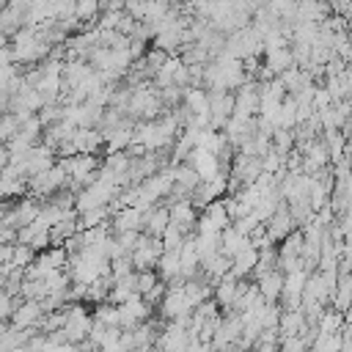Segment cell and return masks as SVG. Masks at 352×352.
I'll return each mask as SVG.
<instances>
[{
	"mask_svg": "<svg viewBox=\"0 0 352 352\" xmlns=\"http://www.w3.org/2000/svg\"><path fill=\"white\" fill-rule=\"evenodd\" d=\"M14 352H30V346L25 344V346H19V349H14Z\"/></svg>",
	"mask_w": 352,
	"mask_h": 352,
	"instance_id": "32",
	"label": "cell"
},
{
	"mask_svg": "<svg viewBox=\"0 0 352 352\" xmlns=\"http://www.w3.org/2000/svg\"><path fill=\"white\" fill-rule=\"evenodd\" d=\"M168 212H170V226H176L184 236L187 234H195L201 209L192 201H173V204H168Z\"/></svg>",
	"mask_w": 352,
	"mask_h": 352,
	"instance_id": "5",
	"label": "cell"
},
{
	"mask_svg": "<svg viewBox=\"0 0 352 352\" xmlns=\"http://www.w3.org/2000/svg\"><path fill=\"white\" fill-rule=\"evenodd\" d=\"M344 349V333H316L311 341V352H341Z\"/></svg>",
	"mask_w": 352,
	"mask_h": 352,
	"instance_id": "19",
	"label": "cell"
},
{
	"mask_svg": "<svg viewBox=\"0 0 352 352\" xmlns=\"http://www.w3.org/2000/svg\"><path fill=\"white\" fill-rule=\"evenodd\" d=\"M168 226H170V212H168L165 204H157V206H151V209L143 212V234L162 236Z\"/></svg>",
	"mask_w": 352,
	"mask_h": 352,
	"instance_id": "10",
	"label": "cell"
},
{
	"mask_svg": "<svg viewBox=\"0 0 352 352\" xmlns=\"http://www.w3.org/2000/svg\"><path fill=\"white\" fill-rule=\"evenodd\" d=\"M162 253H165L162 239H160V236H148V234L140 231V239H138V245H135V250H132V267H135L138 272H143V270H157Z\"/></svg>",
	"mask_w": 352,
	"mask_h": 352,
	"instance_id": "2",
	"label": "cell"
},
{
	"mask_svg": "<svg viewBox=\"0 0 352 352\" xmlns=\"http://www.w3.org/2000/svg\"><path fill=\"white\" fill-rule=\"evenodd\" d=\"M60 311H63V327H60L63 338L69 344H85L88 336H91V330H94L91 311L82 302H66Z\"/></svg>",
	"mask_w": 352,
	"mask_h": 352,
	"instance_id": "1",
	"label": "cell"
},
{
	"mask_svg": "<svg viewBox=\"0 0 352 352\" xmlns=\"http://www.w3.org/2000/svg\"><path fill=\"white\" fill-rule=\"evenodd\" d=\"M245 286H248V283L236 280V278L228 272L223 280L214 283V302H217L220 308H226V311H234V305H236V300L242 297Z\"/></svg>",
	"mask_w": 352,
	"mask_h": 352,
	"instance_id": "7",
	"label": "cell"
},
{
	"mask_svg": "<svg viewBox=\"0 0 352 352\" xmlns=\"http://www.w3.org/2000/svg\"><path fill=\"white\" fill-rule=\"evenodd\" d=\"M36 250L30 248V245H22V242H16L14 245V256H11V267H16V270H28L33 261H36Z\"/></svg>",
	"mask_w": 352,
	"mask_h": 352,
	"instance_id": "24",
	"label": "cell"
},
{
	"mask_svg": "<svg viewBox=\"0 0 352 352\" xmlns=\"http://www.w3.org/2000/svg\"><path fill=\"white\" fill-rule=\"evenodd\" d=\"M72 143H74L77 154H99L104 148V135L96 126H77Z\"/></svg>",
	"mask_w": 352,
	"mask_h": 352,
	"instance_id": "9",
	"label": "cell"
},
{
	"mask_svg": "<svg viewBox=\"0 0 352 352\" xmlns=\"http://www.w3.org/2000/svg\"><path fill=\"white\" fill-rule=\"evenodd\" d=\"M8 165H11V151H8L6 143H0V173H3Z\"/></svg>",
	"mask_w": 352,
	"mask_h": 352,
	"instance_id": "31",
	"label": "cell"
},
{
	"mask_svg": "<svg viewBox=\"0 0 352 352\" xmlns=\"http://www.w3.org/2000/svg\"><path fill=\"white\" fill-rule=\"evenodd\" d=\"M110 228L113 234L121 231H143V212L138 206H124L110 217Z\"/></svg>",
	"mask_w": 352,
	"mask_h": 352,
	"instance_id": "11",
	"label": "cell"
},
{
	"mask_svg": "<svg viewBox=\"0 0 352 352\" xmlns=\"http://www.w3.org/2000/svg\"><path fill=\"white\" fill-rule=\"evenodd\" d=\"M11 256H14V245L0 242V264H11Z\"/></svg>",
	"mask_w": 352,
	"mask_h": 352,
	"instance_id": "30",
	"label": "cell"
},
{
	"mask_svg": "<svg viewBox=\"0 0 352 352\" xmlns=\"http://www.w3.org/2000/svg\"><path fill=\"white\" fill-rule=\"evenodd\" d=\"M192 338H195V336L190 333L187 324H182V322H168V324L160 330V336H157V349H160V352H184Z\"/></svg>",
	"mask_w": 352,
	"mask_h": 352,
	"instance_id": "3",
	"label": "cell"
},
{
	"mask_svg": "<svg viewBox=\"0 0 352 352\" xmlns=\"http://www.w3.org/2000/svg\"><path fill=\"white\" fill-rule=\"evenodd\" d=\"M44 316H47V311L38 300H22L11 314V324L19 327V330H36L38 333Z\"/></svg>",
	"mask_w": 352,
	"mask_h": 352,
	"instance_id": "4",
	"label": "cell"
},
{
	"mask_svg": "<svg viewBox=\"0 0 352 352\" xmlns=\"http://www.w3.org/2000/svg\"><path fill=\"white\" fill-rule=\"evenodd\" d=\"M264 66H267L275 77H280L286 69H292V66H294L292 44H286V47H280V50H272V52H264Z\"/></svg>",
	"mask_w": 352,
	"mask_h": 352,
	"instance_id": "14",
	"label": "cell"
},
{
	"mask_svg": "<svg viewBox=\"0 0 352 352\" xmlns=\"http://www.w3.org/2000/svg\"><path fill=\"white\" fill-rule=\"evenodd\" d=\"M173 182H176L179 187L190 190V192H195V190L201 187V176H198V170H195V168H190L187 162L173 165Z\"/></svg>",
	"mask_w": 352,
	"mask_h": 352,
	"instance_id": "18",
	"label": "cell"
},
{
	"mask_svg": "<svg viewBox=\"0 0 352 352\" xmlns=\"http://www.w3.org/2000/svg\"><path fill=\"white\" fill-rule=\"evenodd\" d=\"M333 308L346 314L352 308V272H338V283H336V292H333Z\"/></svg>",
	"mask_w": 352,
	"mask_h": 352,
	"instance_id": "15",
	"label": "cell"
},
{
	"mask_svg": "<svg viewBox=\"0 0 352 352\" xmlns=\"http://www.w3.org/2000/svg\"><path fill=\"white\" fill-rule=\"evenodd\" d=\"M245 245H250V236H245L236 226H228V228L220 234V250H223L228 258H231V256H236Z\"/></svg>",
	"mask_w": 352,
	"mask_h": 352,
	"instance_id": "16",
	"label": "cell"
},
{
	"mask_svg": "<svg viewBox=\"0 0 352 352\" xmlns=\"http://www.w3.org/2000/svg\"><path fill=\"white\" fill-rule=\"evenodd\" d=\"M316 330L319 333H341L344 330V314L341 311H324L322 316H319V322H316Z\"/></svg>",
	"mask_w": 352,
	"mask_h": 352,
	"instance_id": "21",
	"label": "cell"
},
{
	"mask_svg": "<svg viewBox=\"0 0 352 352\" xmlns=\"http://www.w3.org/2000/svg\"><path fill=\"white\" fill-rule=\"evenodd\" d=\"M283 272L280 270H272V272H267V275H261L258 278V292H261V297L267 300V302H278L280 300V294H283Z\"/></svg>",
	"mask_w": 352,
	"mask_h": 352,
	"instance_id": "13",
	"label": "cell"
},
{
	"mask_svg": "<svg viewBox=\"0 0 352 352\" xmlns=\"http://www.w3.org/2000/svg\"><path fill=\"white\" fill-rule=\"evenodd\" d=\"M256 264H258V248L245 245L236 256H231V275H234L236 280H242L245 275H253Z\"/></svg>",
	"mask_w": 352,
	"mask_h": 352,
	"instance_id": "12",
	"label": "cell"
},
{
	"mask_svg": "<svg viewBox=\"0 0 352 352\" xmlns=\"http://www.w3.org/2000/svg\"><path fill=\"white\" fill-rule=\"evenodd\" d=\"M308 341L302 336H289V338H280V352H308Z\"/></svg>",
	"mask_w": 352,
	"mask_h": 352,
	"instance_id": "28",
	"label": "cell"
},
{
	"mask_svg": "<svg viewBox=\"0 0 352 352\" xmlns=\"http://www.w3.org/2000/svg\"><path fill=\"white\" fill-rule=\"evenodd\" d=\"M118 316H121V327L124 330H135L138 324H143V322L151 319V305L140 294H135L132 300H126V302L118 305Z\"/></svg>",
	"mask_w": 352,
	"mask_h": 352,
	"instance_id": "6",
	"label": "cell"
},
{
	"mask_svg": "<svg viewBox=\"0 0 352 352\" xmlns=\"http://www.w3.org/2000/svg\"><path fill=\"white\" fill-rule=\"evenodd\" d=\"M264 226H267V234H270L272 242H283V239L297 228V223H294V217H292V212H289V204H280L278 212H275Z\"/></svg>",
	"mask_w": 352,
	"mask_h": 352,
	"instance_id": "8",
	"label": "cell"
},
{
	"mask_svg": "<svg viewBox=\"0 0 352 352\" xmlns=\"http://www.w3.org/2000/svg\"><path fill=\"white\" fill-rule=\"evenodd\" d=\"M242 352H248V349H242Z\"/></svg>",
	"mask_w": 352,
	"mask_h": 352,
	"instance_id": "33",
	"label": "cell"
},
{
	"mask_svg": "<svg viewBox=\"0 0 352 352\" xmlns=\"http://www.w3.org/2000/svg\"><path fill=\"white\" fill-rule=\"evenodd\" d=\"M138 272V270H135ZM162 278H160V272L157 270H143V272H138V294L140 297H146L157 283H160Z\"/></svg>",
	"mask_w": 352,
	"mask_h": 352,
	"instance_id": "25",
	"label": "cell"
},
{
	"mask_svg": "<svg viewBox=\"0 0 352 352\" xmlns=\"http://www.w3.org/2000/svg\"><path fill=\"white\" fill-rule=\"evenodd\" d=\"M294 146H297V138H294L292 129H275V132H272V151H275V154L289 157V154L294 151Z\"/></svg>",
	"mask_w": 352,
	"mask_h": 352,
	"instance_id": "20",
	"label": "cell"
},
{
	"mask_svg": "<svg viewBox=\"0 0 352 352\" xmlns=\"http://www.w3.org/2000/svg\"><path fill=\"white\" fill-rule=\"evenodd\" d=\"M184 352H214V349H212V344H206V341H201V338H192Z\"/></svg>",
	"mask_w": 352,
	"mask_h": 352,
	"instance_id": "29",
	"label": "cell"
},
{
	"mask_svg": "<svg viewBox=\"0 0 352 352\" xmlns=\"http://www.w3.org/2000/svg\"><path fill=\"white\" fill-rule=\"evenodd\" d=\"M16 305H19V300L14 294H8L6 289H0V322H11V314Z\"/></svg>",
	"mask_w": 352,
	"mask_h": 352,
	"instance_id": "27",
	"label": "cell"
},
{
	"mask_svg": "<svg viewBox=\"0 0 352 352\" xmlns=\"http://www.w3.org/2000/svg\"><path fill=\"white\" fill-rule=\"evenodd\" d=\"M302 248H305V234L302 228H294L278 248V258H300L302 256Z\"/></svg>",
	"mask_w": 352,
	"mask_h": 352,
	"instance_id": "17",
	"label": "cell"
},
{
	"mask_svg": "<svg viewBox=\"0 0 352 352\" xmlns=\"http://www.w3.org/2000/svg\"><path fill=\"white\" fill-rule=\"evenodd\" d=\"M19 129H22V118L16 113H3V118H0V143L14 140L19 135Z\"/></svg>",
	"mask_w": 352,
	"mask_h": 352,
	"instance_id": "22",
	"label": "cell"
},
{
	"mask_svg": "<svg viewBox=\"0 0 352 352\" xmlns=\"http://www.w3.org/2000/svg\"><path fill=\"white\" fill-rule=\"evenodd\" d=\"M99 14H102L99 0H77V19H80V22H85L88 28H94V25H96Z\"/></svg>",
	"mask_w": 352,
	"mask_h": 352,
	"instance_id": "23",
	"label": "cell"
},
{
	"mask_svg": "<svg viewBox=\"0 0 352 352\" xmlns=\"http://www.w3.org/2000/svg\"><path fill=\"white\" fill-rule=\"evenodd\" d=\"M160 239H162V248L165 250H182V245H184V234L176 226H168Z\"/></svg>",
	"mask_w": 352,
	"mask_h": 352,
	"instance_id": "26",
	"label": "cell"
}]
</instances>
